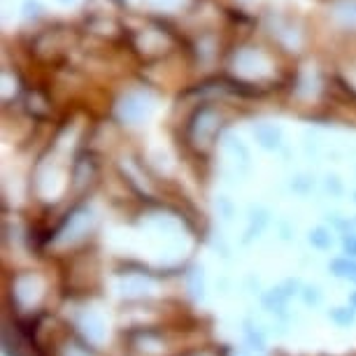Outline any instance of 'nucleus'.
Wrapping results in <instances>:
<instances>
[{"label":"nucleus","instance_id":"1","mask_svg":"<svg viewBox=\"0 0 356 356\" xmlns=\"http://www.w3.org/2000/svg\"><path fill=\"white\" fill-rule=\"evenodd\" d=\"M310 243L317 247V250H328V247L333 245V235L331 231H326V228H314L310 233Z\"/></svg>","mask_w":356,"mask_h":356},{"label":"nucleus","instance_id":"2","mask_svg":"<svg viewBox=\"0 0 356 356\" xmlns=\"http://www.w3.org/2000/svg\"><path fill=\"white\" fill-rule=\"evenodd\" d=\"M331 268H333V273L338 275V277L356 282V264H352V261H333Z\"/></svg>","mask_w":356,"mask_h":356},{"label":"nucleus","instance_id":"3","mask_svg":"<svg viewBox=\"0 0 356 356\" xmlns=\"http://www.w3.org/2000/svg\"><path fill=\"white\" fill-rule=\"evenodd\" d=\"M331 319L338 321V324H349L354 319V307H335L331 312Z\"/></svg>","mask_w":356,"mask_h":356},{"label":"nucleus","instance_id":"4","mask_svg":"<svg viewBox=\"0 0 356 356\" xmlns=\"http://www.w3.org/2000/svg\"><path fill=\"white\" fill-rule=\"evenodd\" d=\"M349 228H352V233H349V235H352V238H356V219L349 221Z\"/></svg>","mask_w":356,"mask_h":356},{"label":"nucleus","instance_id":"5","mask_svg":"<svg viewBox=\"0 0 356 356\" xmlns=\"http://www.w3.org/2000/svg\"><path fill=\"white\" fill-rule=\"evenodd\" d=\"M352 303H354V307H356V293L352 296Z\"/></svg>","mask_w":356,"mask_h":356}]
</instances>
